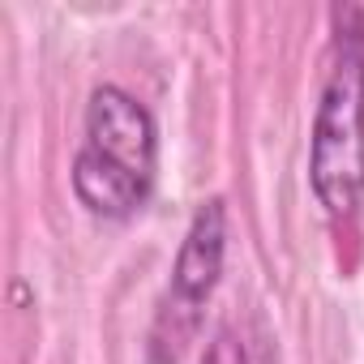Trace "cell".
Here are the masks:
<instances>
[{
    "label": "cell",
    "instance_id": "obj_3",
    "mask_svg": "<svg viewBox=\"0 0 364 364\" xmlns=\"http://www.w3.org/2000/svg\"><path fill=\"white\" fill-rule=\"evenodd\" d=\"M223 253H228V210L219 198H210L193 215L185 245L176 253L167 291L159 300V313L150 326V360L154 364H176L180 351L189 347V338L198 334L202 309L223 274Z\"/></svg>",
    "mask_w": 364,
    "mask_h": 364
},
{
    "label": "cell",
    "instance_id": "obj_4",
    "mask_svg": "<svg viewBox=\"0 0 364 364\" xmlns=\"http://www.w3.org/2000/svg\"><path fill=\"white\" fill-rule=\"evenodd\" d=\"M202 364H249V355H245V343L236 338V330H215V338L206 343V355H202Z\"/></svg>",
    "mask_w": 364,
    "mask_h": 364
},
{
    "label": "cell",
    "instance_id": "obj_2",
    "mask_svg": "<svg viewBox=\"0 0 364 364\" xmlns=\"http://www.w3.org/2000/svg\"><path fill=\"white\" fill-rule=\"evenodd\" d=\"M154 163L159 133L146 103L124 86H99L86 103V133L73 159L77 202L103 219L133 215L154 185Z\"/></svg>",
    "mask_w": 364,
    "mask_h": 364
},
{
    "label": "cell",
    "instance_id": "obj_1",
    "mask_svg": "<svg viewBox=\"0 0 364 364\" xmlns=\"http://www.w3.org/2000/svg\"><path fill=\"white\" fill-rule=\"evenodd\" d=\"M330 22L326 82L309 133V180L317 202L338 219L364 198V9L338 5Z\"/></svg>",
    "mask_w": 364,
    "mask_h": 364
}]
</instances>
